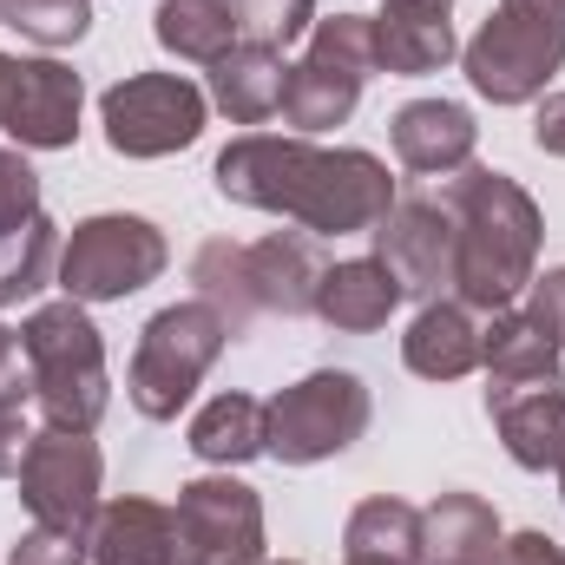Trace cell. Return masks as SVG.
Returning <instances> with one entry per match:
<instances>
[{"mask_svg": "<svg viewBox=\"0 0 565 565\" xmlns=\"http://www.w3.org/2000/svg\"><path fill=\"white\" fill-rule=\"evenodd\" d=\"M211 178H217V198H231L244 211L296 217L309 237H362L395 211V178L362 145L322 151L309 139L244 132L217 151Z\"/></svg>", "mask_w": 565, "mask_h": 565, "instance_id": "obj_1", "label": "cell"}, {"mask_svg": "<svg viewBox=\"0 0 565 565\" xmlns=\"http://www.w3.org/2000/svg\"><path fill=\"white\" fill-rule=\"evenodd\" d=\"M440 204L454 217V302H467L473 316L513 309V296L540 270V237H546L533 191L493 164H467L447 178Z\"/></svg>", "mask_w": 565, "mask_h": 565, "instance_id": "obj_2", "label": "cell"}, {"mask_svg": "<svg viewBox=\"0 0 565 565\" xmlns=\"http://www.w3.org/2000/svg\"><path fill=\"white\" fill-rule=\"evenodd\" d=\"M20 355L33 369V402L46 427H73V434H93L113 408V375H106V342L86 316V302L60 296V302H40L26 322H20Z\"/></svg>", "mask_w": 565, "mask_h": 565, "instance_id": "obj_3", "label": "cell"}, {"mask_svg": "<svg viewBox=\"0 0 565 565\" xmlns=\"http://www.w3.org/2000/svg\"><path fill=\"white\" fill-rule=\"evenodd\" d=\"M231 322L211 302H171L139 329L132 369H126V395L145 422H178V408L198 395V382L217 369V355L231 349Z\"/></svg>", "mask_w": 565, "mask_h": 565, "instance_id": "obj_4", "label": "cell"}, {"mask_svg": "<svg viewBox=\"0 0 565 565\" xmlns=\"http://www.w3.org/2000/svg\"><path fill=\"white\" fill-rule=\"evenodd\" d=\"M270 408V440L264 454L282 460V467H316V460H335L349 454L362 434H369V415H375V395L355 369H316L302 382H289Z\"/></svg>", "mask_w": 565, "mask_h": 565, "instance_id": "obj_5", "label": "cell"}, {"mask_svg": "<svg viewBox=\"0 0 565 565\" xmlns=\"http://www.w3.org/2000/svg\"><path fill=\"white\" fill-rule=\"evenodd\" d=\"M171 250H164V231L151 217L132 211H99L86 224H73V237L60 244V289L73 302H126L139 296L145 282L164 277Z\"/></svg>", "mask_w": 565, "mask_h": 565, "instance_id": "obj_6", "label": "cell"}, {"mask_svg": "<svg viewBox=\"0 0 565 565\" xmlns=\"http://www.w3.org/2000/svg\"><path fill=\"white\" fill-rule=\"evenodd\" d=\"M460 66H467V86L480 99H493V106H533V99H546L553 73L565 66V26L513 7V0H500L480 20V33L460 46Z\"/></svg>", "mask_w": 565, "mask_h": 565, "instance_id": "obj_7", "label": "cell"}, {"mask_svg": "<svg viewBox=\"0 0 565 565\" xmlns=\"http://www.w3.org/2000/svg\"><path fill=\"white\" fill-rule=\"evenodd\" d=\"M164 565H264V493L231 473L184 480Z\"/></svg>", "mask_w": 565, "mask_h": 565, "instance_id": "obj_8", "label": "cell"}, {"mask_svg": "<svg viewBox=\"0 0 565 565\" xmlns=\"http://www.w3.org/2000/svg\"><path fill=\"white\" fill-rule=\"evenodd\" d=\"M106 145L119 158H171L184 145H198L211 119V93L191 86L184 73H126L119 86H106L99 99Z\"/></svg>", "mask_w": 565, "mask_h": 565, "instance_id": "obj_9", "label": "cell"}, {"mask_svg": "<svg viewBox=\"0 0 565 565\" xmlns=\"http://www.w3.org/2000/svg\"><path fill=\"white\" fill-rule=\"evenodd\" d=\"M20 500L33 513V526H53V533H79L93 526L99 513V480H106V460H99V440L93 434H73V427H40L26 440V460H20Z\"/></svg>", "mask_w": 565, "mask_h": 565, "instance_id": "obj_10", "label": "cell"}, {"mask_svg": "<svg viewBox=\"0 0 565 565\" xmlns=\"http://www.w3.org/2000/svg\"><path fill=\"white\" fill-rule=\"evenodd\" d=\"M369 237H375V257L388 264V277L402 282V296L440 302L454 289V217L440 198H395V211Z\"/></svg>", "mask_w": 565, "mask_h": 565, "instance_id": "obj_11", "label": "cell"}, {"mask_svg": "<svg viewBox=\"0 0 565 565\" xmlns=\"http://www.w3.org/2000/svg\"><path fill=\"white\" fill-rule=\"evenodd\" d=\"M79 113H86V79L73 66H60V60H13L0 132L20 151H66L79 139Z\"/></svg>", "mask_w": 565, "mask_h": 565, "instance_id": "obj_12", "label": "cell"}, {"mask_svg": "<svg viewBox=\"0 0 565 565\" xmlns=\"http://www.w3.org/2000/svg\"><path fill=\"white\" fill-rule=\"evenodd\" d=\"M487 415L500 427L513 467L546 473L565 454V375L553 382H493L487 388Z\"/></svg>", "mask_w": 565, "mask_h": 565, "instance_id": "obj_13", "label": "cell"}, {"mask_svg": "<svg viewBox=\"0 0 565 565\" xmlns=\"http://www.w3.org/2000/svg\"><path fill=\"white\" fill-rule=\"evenodd\" d=\"M322 250L309 244V231H277L244 244V282L257 316H316V282H322Z\"/></svg>", "mask_w": 565, "mask_h": 565, "instance_id": "obj_14", "label": "cell"}, {"mask_svg": "<svg viewBox=\"0 0 565 565\" xmlns=\"http://www.w3.org/2000/svg\"><path fill=\"white\" fill-rule=\"evenodd\" d=\"M388 139H395V158H402L408 171L447 178V171H467V164H473L480 126H473V113L454 106V99H408V106L395 113Z\"/></svg>", "mask_w": 565, "mask_h": 565, "instance_id": "obj_15", "label": "cell"}, {"mask_svg": "<svg viewBox=\"0 0 565 565\" xmlns=\"http://www.w3.org/2000/svg\"><path fill=\"white\" fill-rule=\"evenodd\" d=\"M454 53H460V40H454L447 7L382 0V13H375V66H382V73L422 79V73H440Z\"/></svg>", "mask_w": 565, "mask_h": 565, "instance_id": "obj_16", "label": "cell"}, {"mask_svg": "<svg viewBox=\"0 0 565 565\" xmlns=\"http://www.w3.org/2000/svg\"><path fill=\"white\" fill-rule=\"evenodd\" d=\"M282 93H289V60H282L277 46L237 40V46L211 66V106H217L231 126H264V119H277Z\"/></svg>", "mask_w": 565, "mask_h": 565, "instance_id": "obj_17", "label": "cell"}, {"mask_svg": "<svg viewBox=\"0 0 565 565\" xmlns=\"http://www.w3.org/2000/svg\"><path fill=\"white\" fill-rule=\"evenodd\" d=\"M402 309V282L388 277L382 257H349V264H329L316 282V316L342 335H375L388 316Z\"/></svg>", "mask_w": 565, "mask_h": 565, "instance_id": "obj_18", "label": "cell"}, {"mask_svg": "<svg viewBox=\"0 0 565 565\" xmlns=\"http://www.w3.org/2000/svg\"><path fill=\"white\" fill-rule=\"evenodd\" d=\"M402 362L422 375V382H460L480 369V322L467 302H422V316L408 322L402 335Z\"/></svg>", "mask_w": 565, "mask_h": 565, "instance_id": "obj_19", "label": "cell"}, {"mask_svg": "<svg viewBox=\"0 0 565 565\" xmlns=\"http://www.w3.org/2000/svg\"><path fill=\"white\" fill-rule=\"evenodd\" d=\"M86 559L93 565H164L171 553V507L145 500V493H119L93 513L86 526Z\"/></svg>", "mask_w": 565, "mask_h": 565, "instance_id": "obj_20", "label": "cell"}, {"mask_svg": "<svg viewBox=\"0 0 565 565\" xmlns=\"http://www.w3.org/2000/svg\"><path fill=\"white\" fill-rule=\"evenodd\" d=\"M500 540V513L480 493H440L422 507V565H493Z\"/></svg>", "mask_w": 565, "mask_h": 565, "instance_id": "obj_21", "label": "cell"}, {"mask_svg": "<svg viewBox=\"0 0 565 565\" xmlns=\"http://www.w3.org/2000/svg\"><path fill=\"white\" fill-rule=\"evenodd\" d=\"M565 342L553 329H540L526 309H493V322L480 329V369L487 388L493 382H553L559 375Z\"/></svg>", "mask_w": 565, "mask_h": 565, "instance_id": "obj_22", "label": "cell"}, {"mask_svg": "<svg viewBox=\"0 0 565 565\" xmlns=\"http://www.w3.org/2000/svg\"><path fill=\"white\" fill-rule=\"evenodd\" d=\"M355 99H362V79H355V73H342V66H329V60L302 53V60L289 66L282 119L296 126V139H316V132H335V126H349Z\"/></svg>", "mask_w": 565, "mask_h": 565, "instance_id": "obj_23", "label": "cell"}, {"mask_svg": "<svg viewBox=\"0 0 565 565\" xmlns=\"http://www.w3.org/2000/svg\"><path fill=\"white\" fill-rule=\"evenodd\" d=\"M264 440H270V408L257 395H217L191 422V454L211 467H244L264 454Z\"/></svg>", "mask_w": 565, "mask_h": 565, "instance_id": "obj_24", "label": "cell"}, {"mask_svg": "<svg viewBox=\"0 0 565 565\" xmlns=\"http://www.w3.org/2000/svg\"><path fill=\"white\" fill-rule=\"evenodd\" d=\"M151 33H158L164 53H178V60H191V66H217V60L237 46L231 0H158Z\"/></svg>", "mask_w": 565, "mask_h": 565, "instance_id": "obj_25", "label": "cell"}, {"mask_svg": "<svg viewBox=\"0 0 565 565\" xmlns=\"http://www.w3.org/2000/svg\"><path fill=\"white\" fill-rule=\"evenodd\" d=\"M60 277V231L46 211L20 217L0 231V309L7 302H33L46 282Z\"/></svg>", "mask_w": 565, "mask_h": 565, "instance_id": "obj_26", "label": "cell"}, {"mask_svg": "<svg viewBox=\"0 0 565 565\" xmlns=\"http://www.w3.org/2000/svg\"><path fill=\"white\" fill-rule=\"evenodd\" d=\"M342 553L422 565V507H408V500H395V493L362 500V507L349 513V526H342Z\"/></svg>", "mask_w": 565, "mask_h": 565, "instance_id": "obj_27", "label": "cell"}, {"mask_svg": "<svg viewBox=\"0 0 565 565\" xmlns=\"http://www.w3.org/2000/svg\"><path fill=\"white\" fill-rule=\"evenodd\" d=\"M191 282H198V302H211L231 335H244L257 322V302H250V282H244V244L231 237H211L198 257H191Z\"/></svg>", "mask_w": 565, "mask_h": 565, "instance_id": "obj_28", "label": "cell"}, {"mask_svg": "<svg viewBox=\"0 0 565 565\" xmlns=\"http://www.w3.org/2000/svg\"><path fill=\"white\" fill-rule=\"evenodd\" d=\"M0 26L33 46H73L93 26V0H0Z\"/></svg>", "mask_w": 565, "mask_h": 565, "instance_id": "obj_29", "label": "cell"}, {"mask_svg": "<svg viewBox=\"0 0 565 565\" xmlns=\"http://www.w3.org/2000/svg\"><path fill=\"white\" fill-rule=\"evenodd\" d=\"M309 53L329 60V66H342V73H355V79L382 73L375 66V20L369 13H329V20H316L309 26Z\"/></svg>", "mask_w": 565, "mask_h": 565, "instance_id": "obj_30", "label": "cell"}, {"mask_svg": "<svg viewBox=\"0 0 565 565\" xmlns=\"http://www.w3.org/2000/svg\"><path fill=\"white\" fill-rule=\"evenodd\" d=\"M231 20H237V40H257V46H289L316 26V0H231Z\"/></svg>", "mask_w": 565, "mask_h": 565, "instance_id": "obj_31", "label": "cell"}, {"mask_svg": "<svg viewBox=\"0 0 565 565\" xmlns=\"http://www.w3.org/2000/svg\"><path fill=\"white\" fill-rule=\"evenodd\" d=\"M40 211V171L26 164L20 145H0V231Z\"/></svg>", "mask_w": 565, "mask_h": 565, "instance_id": "obj_32", "label": "cell"}, {"mask_svg": "<svg viewBox=\"0 0 565 565\" xmlns=\"http://www.w3.org/2000/svg\"><path fill=\"white\" fill-rule=\"evenodd\" d=\"M7 565H86V540L79 533H53V526H33L13 540Z\"/></svg>", "mask_w": 565, "mask_h": 565, "instance_id": "obj_33", "label": "cell"}, {"mask_svg": "<svg viewBox=\"0 0 565 565\" xmlns=\"http://www.w3.org/2000/svg\"><path fill=\"white\" fill-rule=\"evenodd\" d=\"M26 402L33 395H0V480H13L20 473V460H26Z\"/></svg>", "mask_w": 565, "mask_h": 565, "instance_id": "obj_34", "label": "cell"}, {"mask_svg": "<svg viewBox=\"0 0 565 565\" xmlns=\"http://www.w3.org/2000/svg\"><path fill=\"white\" fill-rule=\"evenodd\" d=\"M526 289H533V302H526V316H533L540 329H553V335L565 342V270H546V277H533Z\"/></svg>", "mask_w": 565, "mask_h": 565, "instance_id": "obj_35", "label": "cell"}, {"mask_svg": "<svg viewBox=\"0 0 565 565\" xmlns=\"http://www.w3.org/2000/svg\"><path fill=\"white\" fill-rule=\"evenodd\" d=\"M493 565H565V553L546 533H513V540H500Z\"/></svg>", "mask_w": 565, "mask_h": 565, "instance_id": "obj_36", "label": "cell"}, {"mask_svg": "<svg viewBox=\"0 0 565 565\" xmlns=\"http://www.w3.org/2000/svg\"><path fill=\"white\" fill-rule=\"evenodd\" d=\"M0 395H33V369H26L20 335L7 329V316H0Z\"/></svg>", "mask_w": 565, "mask_h": 565, "instance_id": "obj_37", "label": "cell"}, {"mask_svg": "<svg viewBox=\"0 0 565 565\" xmlns=\"http://www.w3.org/2000/svg\"><path fill=\"white\" fill-rule=\"evenodd\" d=\"M533 145L546 158H565V93H546L540 113H533Z\"/></svg>", "mask_w": 565, "mask_h": 565, "instance_id": "obj_38", "label": "cell"}, {"mask_svg": "<svg viewBox=\"0 0 565 565\" xmlns=\"http://www.w3.org/2000/svg\"><path fill=\"white\" fill-rule=\"evenodd\" d=\"M513 7H526V13H540V20L565 26V0H513Z\"/></svg>", "mask_w": 565, "mask_h": 565, "instance_id": "obj_39", "label": "cell"}, {"mask_svg": "<svg viewBox=\"0 0 565 565\" xmlns=\"http://www.w3.org/2000/svg\"><path fill=\"white\" fill-rule=\"evenodd\" d=\"M7 79H13V60L0 53V106H7Z\"/></svg>", "mask_w": 565, "mask_h": 565, "instance_id": "obj_40", "label": "cell"}, {"mask_svg": "<svg viewBox=\"0 0 565 565\" xmlns=\"http://www.w3.org/2000/svg\"><path fill=\"white\" fill-rule=\"evenodd\" d=\"M342 565H395V559H362V553H342Z\"/></svg>", "mask_w": 565, "mask_h": 565, "instance_id": "obj_41", "label": "cell"}, {"mask_svg": "<svg viewBox=\"0 0 565 565\" xmlns=\"http://www.w3.org/2000/svg\"><path fill=\"white\" fill-rule=\"evenodd\" d=\"M553 473H559V493H565V454H559V467H553Z\"/></svg>", "mask_w": 565, "mask_h": 565, "instance_id": "obj_42", "label": "cell"}, {"mask_svg": "<svg viewBox=\"0 0 565 565\" xmlns=\"http://www.w3.org/2000/svg\"><path fill=\"white\" fill-rule=\"evenodd\" d=\"M415 7H454V0H415Z\"/></svg>", "mask_w": 565, "mask_h": 565, "instance_id": "obj_43", "label": "cell"}]
</instances>
